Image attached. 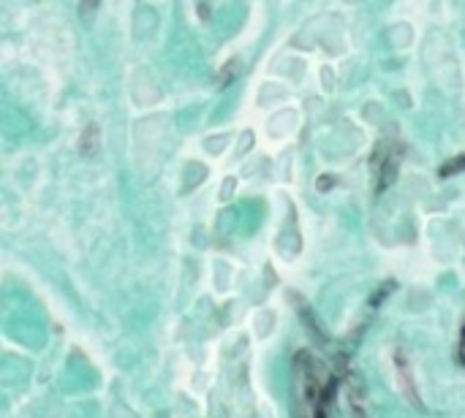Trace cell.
<instances>
[{"instance_id":"obj_2","label":"cell","mask_w":465,"mask_h":418,"mask_svg":"<svg viewBox=\"0 0 465 418\" xmlns=\"http://www.w3.org/2000/svg\"><path fill=\"white\" fill-rule=\"evenodd\" d=\"M465 169V155L463 158H455V160H449V166H444L441 169V174L444 177H449V174H455V171H463Z\"/></svg>"},{"instance_id":"obj_1","label":"cell","mask_w":465,"mask_h":418,"mask_svg":"<svg viewBox=\"0 0 465 418\" xmlns=\"http://www.w3.org/2000/svg\"><path fill=\"white\" fill-rule=\"evenodd\" d=\"M394 367H397V378H400V389H403L405 399H408L411 405L422 408L419 394H416V389H414V375H411V367H408V356H405L400 348L394 350Z\"/></svg>"}]
</instances>
